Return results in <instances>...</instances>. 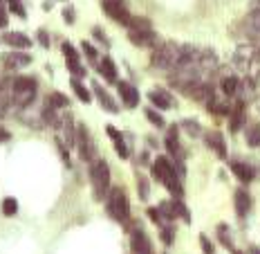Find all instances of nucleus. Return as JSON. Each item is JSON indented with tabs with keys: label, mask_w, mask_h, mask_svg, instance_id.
<instances>
[{
	"label": "nucleus",
	"mask_w": 260,
	"mask_h": 254,
	"mask_svg": "<svg viewBox=\"0 0 260 254\" xmlns=\"http://www.w3.org/2000/svg\"><path fill=\"white\" fill-rule=\"evenodd\" d=\"M108 216H110L112 220H117V223L124 225L126 220H128V201H126V194L124 189H112L110 194H108Z\"/></svg>",
	"instance_id": "nucleus-4"
},
{
	"label": "nucleus",
	"mask_w": 260,
	"mask_h": 254,
	"mask_svg": "<svg viewBox=\"0 0 260 254\" xmlns=\"http://www.w3.org/2000/svg\"><path fill=\"white\" fill-rule=\"evenodd\" d=\"M90 133H87V128L83 126V124H79L77 126V149H79V153H81V157L83 160H90L92 157V153H90Z\"/></svg>",
	"instance_id": "nucleus-9"
},
{
	"label": "nucleus",
	"mask_w": 260,
	"mask_h": 254,
	"mask_svg": "<svg viewBox=\"0 0 260 254\" xmlns=\"http://www.w3.org/2000/svg\"><path fill=\"white\" fill-rule=\"evenodd\" d=\"M175 230H173V227H169V230H164V232H162V241H164V243L166 245H171V243H173V239H175Z\"/></svg>",
	"instance_id": "nucleus-39"
},
{
	"label": "nucleus",
	"mask_w": 260,
	"mask_h": 254,
	"mask_svg": "<svg viewBox=\"0 0 260 254\" xmlns=\"http://www.w3.org/2000/svg\"><path fill=\"white\" fill-rule=\"evenodd\" d=\"M171 169H173V164H171V160H169L166 155H159L157 160L153 162V176L157 178L159 182L164 180V178H166V173H169Z\"/></svg>",
	"instance_id": "nucleus-15"
},
{
	"label": "nucleus",
	"mask_w": 260,
	"mask_h": 254,
	"mask_svg": "<svg viewBox=\"0 0 260 254\" xmlns=\"http://www.w3.org/2000/svg\"><path fill=\"white\" fill-rule=\"evenodd\" d=\"M204 140H207L209 147H211L213 151L222 157V160H224V157H226V142H224V137H222L217 131H211V133H207V135H204Z\"/></svg>",
	"instance_id": "nucleus-12"
},
{
	"label": "nucleus",
	"mask_w": 260,
	"mask_h": 254,
	"mask_svg": "<svg viewBox=\"0 0 260 254\" xmlns=\"http://www.w3.org/2000/svg\"><path fill=\"white\" fill-rule=\"evenodd\" d=\"M70 86H72V90H74V95H77L79 99H81L83 103H90V93H87L86 90V86H83L81 81H77V79H72V81H70Z\"/></svg>",
	"instance_id": "nucleus-27"
},
{
	"label": "nucleus",
	"mask_w": 260,
	"mask_h": 254,
	"mask_svg": "<svg viewBox=\"0 0 260 254\" xmlns=\"http://www.w3.org/2000/svg\"><path fill=\"white\" fill-rule=\"evenodd\" d=\"M7 20H9L7 18V11L0 7V27H7Z\"/></svg>",
	"instance_id": "nucleus-44"
},
{
	"label": "nucleus",
	"mask_w": 260,
	"mask_h": 254,
	"mask_svg": "<svg viewBox=\"0 0 260 254\" xmlns=\"http://www.w3.org/2000/svg\"><path fill=\"white\" fill-rule=\"evenodd\" d=\"M92 34H94L96 39H99V43L108 45V39H106V34H103V30H101V27H94V30H92Z\"/></svg>",
	"instance_id": "nucleus-43"
},
{
	"label": "nucleus",
	"mask_w": 260,
	"mask_h": 254,
	"mask_svg": "<svg viewBox=\"0 0 260 254\" xmlns=\"http://www.w3.org/2000/svg\"><path fill=\"white\" fill-rule=\"evenodd\" d=\"M146 119H148V122H153L155 126H164V117H162V115H159L157 110H155V108H146Z\"/></svg>",
	"instance_id": "nucleus-33"
},
{
	"label": "nucleus",
	"mask_w": 260,
	"mask_h": 254,
	"mask_svg": "<svg viewBox=\"0 0 260 254\" xmlns=\"http://www.w3.org/2000/svg\"><path fill=\"white\" fill-rule=\"evenodd\" d=\"M217 239L222 241V245L231 248V239H229V227H226V225H220V227H217Z\"/></svg>",
	"instance_id": "nucleus-34"
},
{
	"label": "nucleus",
	"mask_w": 260,
	"mask_h": 254,
	"mask_svg": "<svg viewBox=\"0 0 260 254\" xmlns=\"http://www.w3.org/2000/svg\"><path fill=\"white\" fill-rule=\"evenodd\" d=\"M9 131H7V128H2V126H0V142H7V140H9Z\"/></svg>",
	"instance_id": "nucleus-45"
},
{
	"label": "nucleus",
	"mask_w": 260,
	"mask_h": 254,
	"mask_svg": "<svg viewBox=\"0 0 260 254\" xmlns=\"http://www.w3.org/2000/svg\"><path fill=\"white\" fill-rule=\"evenodd\" d=\"M16 211H18V203H16V198H5L2 201V214L5 216H16Z\"/></svg>",
	"instance_id": "nucleus-30"
},
{
	"label": "nucleus",
	"mask_w": 260,
	"mask_h": 254,
	"mask_svg": "<svg viewBox=\"0 0 260 254\" xmlns=\"http://www.w3.org/2000/svg\"><path fill=\"white\" fill-rule=\"evenodd\" d=\"M128 39H130V43L139 45V48H153V45L159 41L153 30H130Z\"/></svg>",
	"instance_id": "nucleus-6"
},
{
	"label": "nucleus",
	"mask_w": 260,
	"mask_h": 254,
	"mask_svg": "<svg viewBox=\"0 0 260 254\" xmlns=\"http://www.w3.org/2000/svg\"><path fill=\"white\" fill-rule=\"evenodd\" d=\"M61 131H63V135H65V147H70V149L77 147V131H74V122H72L70 115L63 119Z\"/></svg>",
	"instance_id": "nucleus-21"
},
{
	"label": "nucleus",
	"mask_w": 260,
	"mask_h": 254,
	"mask_svg": "<svg viewBox=\"0 0 260 254\" xmlns=\"http://www.w3.org/2000/svg\"><path fill=\"white\" fill-rule=\"evenodd\" d=\"M182 126H184V131H186L188 135H193V137H200V135H202V131L198 128V122H195V119H184Z\"/></svg>",
	"instance_id": "nucleus-32"
},
{
	"label": "nucleus",
	"mask_w": 260,
	"mask_h": 254,
	"mask_svg": "<svg viewBox=\"0 0 260 254\" xmlns=\"http://www.w3.org/2000/svg\"><path fill=\"white\" fill-rule=\"evenodd\" d=\"M0 5H2V0H0Z\"/></svg>",
	"instance_id": "nucleus-48"
},
{
	"label": "nucleus",
	"mask_w": 260,
	"mask_h": 254,
	"mask_svg": "<svg viewBox=\"0 0 260 254\" xmlns=\"http://www.w3.org/2000/svg\"><path fill=\"white\" fill-rule=\"evenodd\" d=\"M148 216H150V220H153V223H162V214H159V209H157V207H150V209H148Z\"/></svg>",
	"instance_id": "nucleus-41"
},
{
	"label": "nucleus",
	"mask_w": 260,
	"mask_h": 254,
	"mask_svg": "<svg viewBox=\"0 0 260 254\" xmlns=\"http://www.w3.org/2000/svg\"><path fill=\"white\" fill-rule=\"evenodd\" d=\"M130 250H132V254H153L148 236H146L141 230H135L132 234H130Z\"/></svg>",
	"instance_id": "nucleus-7"
},
{
	"label": "nucleus",
	"mask_w": 260,
	"mask_h": 254,
	"mask_svg": "<svg viewBox=\"0 0 260 254\" xmlns=\"http://www.w3.org/2000/svg\"><path fill=\"white\" fill-rule=\"evenodd\" d=\"M90 180H92V194L94 201L101 203L110 194V169L106 162H94L90 169Z\"/></svg>",
	"instance_id": "nucleus-2"
},
{
	"label": "nucleus",
	"mask_w": 260,
	"mask_h": 254,
	"mask_svg": "<svg viewBox=\"0 0 260 254\" xmlns=\"http://www.w3.org/2000/svg\"><path fill=\"white\" fill-rule=\"evenodd\" d=\"M32 63V56L29 54H7L5 56V68L7 70H18V68H23V65H29Z\"/></svg>",
	"instance_id": "nucleus-16"
},
{
	"label": "nucleus",
	"mask_w": 260,
	"mask_h": 254,
	"mask_svg": "<svg viewBox=\"0 0 260 254\" xmlns=\"http://www.w3.org/2000/svg\"><path fill=\"white\" fill-rule=\"evenodd\" d=\"M99 70H101V74H103V79H106V81H117V65L112 63V59H103L101 63H99Z\"/></svg>",
	"instance_id": "nucleus-25"
},
{
	"label": "nucleus",
	"mask_w": 260,
	"mask_h": 254,
	"mask_svg": "<svg viewBox=\"0 0 260 254\" xmlns=\"http://www.w3.org/2000/svg\"><path fill=\"white\" fill-rule=\"evenodd\" d=\"M92 90H94V95L99 97V102H101L103 110H106V112H119V108H117V103L112 102V97L101 88V86H99V83H94V88H92Z\"/></svg>",
	"instance_id": "nucleus-18"
},
{
	"label": "nucleus",
	"mask_w": 260,
	"mask_h": 254,
	"mask_svg": "<svg viewBox=\"0 0 260 254\" xmlns=\"http://www.w3.org/2000/svg\"><path fill=\"white\" fill-rule=\"evenodd\" d=\"M63 18H65L68 25H74V9L72 7H65V9H63Z\"/></svg>",
	"instance_id": "nucleus-40"
},
{
	"label": "nucleus",
	"mask_w": 260,
	"mask_h": 254,
	"mask_svg": "<svg viewBox=\"0 0 260 254\" xmlns=\"http://www.w3.org/2000/svg\"><path fill=\"white\" fill-rule=\"evenodd\" d=\"M36 79L32 77H18L14 83H11V99H14L16 106L20 108H27L29 103L36 99Z\"/></svg>",
	"instance_id": "nucleus-3"
},
{
	"label": "nucleus",
	"mask_w": 260,
	"mask_h": 254,
	"mask_svg": "<svg viewBox=\"0 0 260 254\" xmlns=\"http://www.w3.org/2000/svg\"><path fill=\"white\" fill-rule=\"evenodd\" d=\"M106 133L115 140V149H117V153H119V157H130V151H128V147H126V142H124V137H121V133L117 131V128H112V126H106Z\"/></svg>",
	"instance_id": "nucleus-19"
},
{
	"label": "nucleus",
	"mask_w": 260,
	"mask_h": 254,
	"mask_svg": "<svg viewBox=\"0 0 260 254\" xmlns=\"http://www.w3.org/2000/svg\"><path fill=\"white\" fill-rule=\"evenodd\" d=\"M200 243H202V248H204V254H213V245L207 236H200Z\"/></svg>",
	"instance_id": "nucleus-42"
},
{
	"label": "nucleus",
	"mask_w": 260,
	"mask_h": 254,
	"mask_svg": "<svg viewBox=\"0 0 260 254\" xmlns=\"http://www.w3.org/2000/svg\"><path fill=\"white\" fill-rule=\"evenodd\" d=\"M249 209H251V198H249V194L247 191H236V211H238V216L240 218H247V214H249Z\"/></svg>",
	"instance_id": "nucleus-20"
},
{
	"label": "nucleus",
	"mask_w": 260,
	"mask_h": 254,
	"mask_svg": "<svg viewBox=\"0 0 260 254\" xmlns=\"http://www.w3.org/2000/svg\"><path fill=\"white\" fill-rule=\"evenodd\" d=\"M2 41H5L7 45H14V48H20V50H27L29 45H32V41L27 39L25 34H20V32H7L5 36H2Z\"/></svg>",
	"instance_id": "nucleus-22"
},
{
	"label": "nucleus",
	"mask_w": 260,
	"mask_h": 254,
	"mask_svg": "<svg viewBox=\"0 0 260 254\" xmlns=\"http://www.w3.org/2000/svg\"><path fill=\"white\" fill-rule=\"evenodd\" d=\"M238 90H240V81H238V77H226L224 81H222V93L224 95H236Z\"/></svg>",
	"instance_id": "nucleus-26"
},
{
	"label": "nucleus",
	"mask_w": 260,
	"mask_h": 254,
	"mask_svg": "<svg viewBox=\"0 0 260 254\" xmlns=\"http://www.w3.org/2000/svg\"><path fill=\"white\" fill-rule=\"evenodd\" d=\"M245 137H247V144H249V147H260V126H258V124L247 126Z\"/></svg>",
	"instance_id": "nucleus-28"
},
{
	"label": "nucleus",
	"mask_w": 260,
	"mask_h": 254,
	"mask_svg": "<svg viewBox=\"0 0 260 254\" xmlns=\"http://www.w3.org/2000/svg\"><path fill=\"white\" fill-rule=\"evenodd\" d=\"M139 196L144 201H148V182H146V178H139Z\"/></svg>",
	"instance_id": "nucleus-38"
},
{
	"label": "nucleus",
	"mask_w": 260,
	"mask_h": 254,
	"mask_svg": "<svg viewBox=\"0 0 260 254\" xmlns=\"http://www.w3.org/2000/svg\"><path fill=\"white\" fill-rule=\"evenodd\" d=\"M242 124H245V108H242V103H238V106L233 108V112H231L229 128H231V133H238L242 128Z\"/></svg>",
	"instance_id": "nucleus-24"
},
{
	"label": "nucleus",
	"mask_w": 260,
	"mask_h": 254,
	"mask_svg": "<svg viewBox=\"0 0 260 254\" xmlns=\"http://www.w3.org/2000/svg\"><path fill=\"white\" fill-rule=\"evenodd\" d=\"M81 50L87 54V59H90V61H96V56H99V52H96V48H92V45L87 43V41H86V43H81Z\"/></svg>",
	"instance_id": "nucleus-36"
},
{
	"label": "nucleus",
	"mask_w": 260,
	"mask_h": 254,
	"mask_svg": "<svg viewBox=\"0 0 260 254\" xmlns=\"http://www.w3.org/2000/svg\"><path fill=\"white\" fill-rule=\"evenodd\" d=\"M117 88H119V95L124 99L126 108H137L139 103V93H137L135 86H130L128 81H117Z\"/></svg>",
	"instance_id": "nucleus-8"
},
{
	"label": "nucleus",
	"mask_w": 260,
	"mask_h": 254,
	"mask_svg": "<svg viewBox=\"0 0 260 254\" xmlns=\"http://www.w3.org/2000/svg\"><path fill=\"white\" fill-rule=\"evenodd\" d=\"M39 43H43L45 48H47V45H49V41H47V34H45V32H39Z\"/></svg>",
	"instance_id": "nucleus-46"
},
{
	"label": "nucleus",
	"mask_w": 260,
	"mask_h": 254,
	"mask_svg": "<svg viewBox=\"0 0 260 254\" xmlns=\"http://www.w3.org/2000/svg\"><path fill=\"white\" fill-rule=\"evenodd\" d=\"M101 7L110 18L117 20V23H121V25L128 23L130 16H128V11H126V7H124V0H103Z\"/></svg>",
	"instance_id": "nucleus-5"
},
{
	"label": "nucleus",
	"mask_w": 260,
	"mask_h": 254,
	"mask_svg": "<svg viewBox=\"0 0 260 254\" xmlns=\"http://www.w3.org/2000/svg\"><path fill=\"white\" fill-rule=\"evenodd\" d=\"M182 61V45L177 43H162L159 48H155L153 52V65L159 70H175Z\"/></svg>",
	"instance_id": "nucleus-1"
},
{
	"label": "nucleus",
	"mask_w": 260,
	"mask_h": 254,
	"mask_svg": "<svg viewBox=\"0 0 260 254\" xmlns=\"http://www.w3.org/2000/svg\"><path fill=\"white\" fill-rule=\"evenodd\" d=\"M148 97H150V102H153L157 108H162V110H164V108H171V106L175 103V102H173V97H171L169 93H159V90L150 93Z\"/></svg>",
	"instance_id": "nucleus-23"
},
{
	"label": "nucleus",
	"mask_w": 260,
	"mask_h": 254,
	"mask_svg": "<svg viewBox=\"0 0 260 254\" xmlns=\"http://www.w3.org/2000/svg\"><path fill=\"white\" fill-rule=\"evenodd\" d=\"M249 252H251V254H260V250H258V248H251Z\"/></svg>",
	"instance_id": "nucleus-47"
},
{
	"label": "nucleus",
	"mask_w": 260,
	"mask_h": 254,
	"mask_svg": "<svg viewBox=\"0 0 260 254\" xmlns=\"http://www.w3.org/2000/svg\"><path fill=\"white\" fill-rule=\"evenodd\" d=\"M179 178H182V176H179L175 169H171V171L166 173V178L162 180L166 187H169V191L175 196V198H179V196H182V191H184V189H182V180H179Z\"/></svg>",
	"instance_id": "nucleus-14"
},
{
	"label": "nucleus",
	"mask_w": 260,
	"mask_h": 254,
	"mask_svg": "<svg viewBox=\"0 0 260 254\" xmlns=\"http://www.w3.org/2000/svg\"><path fill=\"white\" fill-rule=\"evenodd\" d=\"M173 211H175V218H184L186 220V223H191V214H188V209H186V205H184L182 201H179V198H175L173 201Z\"/></svg>",
	"instance_id": "nucleus-29"
},
{
	"label": "nucleus",
	"mask_w": 260,
	"mask_h": 254,
	"mask_svg": "<svg viewBox=\"0 0 260 254\" xmlns=\"http://www.w3.org/2000/svg\"><path fill=\"white\" fill-rule=\"evenodd\" d=\"M177 126H171L169 131H166V149H169V153L175 157V160H179V137H177Z\"/></svg>",
	"instance_id": "nucleus-17"
},
{
	"label": "nucleus",
	"mask_w": 260,
	"mask_h": 254,
	"mask_svg": "<svg viewBox=\"0 0 260 254\" xmlns=\"http://www.w3.org/2000/svg\"><path fill=\"white\" fill-rule=\"evenodd\" d=\"M63 54H65V61H68V68L72 70L77 77H86V70L79 65V54H77V50L72 48L70 43H65L63 45Z\"/></svg>",
	"instance_id": "nucleus-10"
},
{
	"label": "nucleus",
	"mask_w": 260,
	"mask_h": 254,
	"mask_svg": "<svg viewBox=\"0 0 260 254\" xmlns=\"http://www.w3.org/2000/svg\"><path fill=\"white\" fill-rule=\"evenodd\" d=\"M47 103H49L52 108H58V106H63V108H65V106H70V99L65 97V95H61V93H54L52 97L47 99Z\"/></svg>",
	"instance_id": "nucleus-31"
},
{
	"label": "nucleus",
	"mask_w": 260,
	"mask_h": 254,
	"mask_svg": "<svg viewBox=\"0 0 260 254\" xmlns=\"http://www.w3.org/2000/svg\"><path fill=\"white\" fill-rule=\"evenodd\" d=\"M9 7H11L14 14H18V16H23L25 18V9H23V5H20V0H9Z\"/></svg>",
	"instance_id": "nucleus-37"
},
{
	"label": "nucleus",
	"mask_w": 260,
	"mask_h": 254,
	"mask_svg": "<svg viewBox=\"0 0 260 254\" xmlns=\"http://www.w3.org/2000/svg\"><path fill=\"white\" fill-rule=\"evenodd\" d=\"M231 171L233 176L238 178L240 182H245V185H249L251 180H254V169H251L249 164H245V162H231Z\"/></svg>",
	"instance_id": "nucleus-13"
},
{
	"label": "nucleus",
	"mask_w": 260,
	"mask_h": 254,
	"mask_svg": "<svg viewBox=\"0 0 260 254\" xmlns=\"http://www.w3.org/2000/svg\"><path fill=\"white\" fill-rule=\"evenodd\" d=\"M242 27H245V32L249 36H254V39L260 41V9H251L249 14H247Z\"/></svg>",
	"instance_id": "nucleus-11"
},
{
	"label": "nucleus",
	"mask_w": 260,
	"mask_h": 254,
	"mask_svg": "<svg viewBox=\"0 0 260 254\" xmlns=\"http://www.w3.org/2000/svg\"><path fill=\"white\" fill-rule=\"evenodd\" d=\"M157 209H159V214H162V216H164V218H175V211H173V203H169V205H166V203H162V205H159L157 207Z\"/></svg>",
	"instance_id": "nucleus-35"
}]
</instances>
